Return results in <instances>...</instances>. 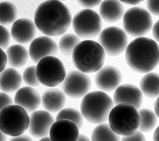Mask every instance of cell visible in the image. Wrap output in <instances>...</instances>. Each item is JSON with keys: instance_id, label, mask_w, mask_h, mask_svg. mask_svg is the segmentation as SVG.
<instances>
[{"instance_id": "obj_1", "label": "cell", "mask_w": 159, "mask_h": 141, "mask_svg": "<svg viewBox=\"0 0 159 141\" xmlns=\"http://www.w3.org/2000/svg\"><path fill=\"white\" fill-rule=\"evenodd\" d=\"M34 22L37 29L48 37L64 34L73 22L70 8L57 0H49L37 7Z\"/></svg>"}, {"instance_id": "obj_2", "label": "cell", "mask_w": 159, "mask_h": 141, "mask_svg": "<svg viewBox=\"0 0 159 141\" xmlns=\"http://www.w3.org/2000/svg\"><path fill=\"white\" fill-rule=\"evenodd\" d=\"M125 60L128 66L136 73H151L159 64V46L147 37L132 40L125 51Z\"/></svg>"}, {"instance_id": "obj_3", "label": "cell", "mask_w": 159, "mask_h": 141, "mask_svg": "<svg viewBox=\"0 0 159 141\" xmlns=\"http://www.w3.org/2000/svg\"><path fill=\"white\" fill-rule=\"evenodd\" d=\"M106 53L101 45L93 40L81 42L73 50L72 60L75 67L84 73L99 71L104 65Z\"/></svg>"}, {"instance_id": "obj_4", "label": "cell", "mask_w": 159, "mask_h": 141, "mask_svg": "<svg viewBox=\"0 0 159 141\" xmlns=\"http://www.w3.org/2000/svg\"><path fill=\"white\" fill-rule=\"evenodd\" d=\"M114 105L113 100L107 94L102 91H94L83 98L80 111L88 122L100 125L108 120Z\"/></svg>"}, {"instance_id": "obj_5", "label": "cell", "mask_w": 159, "mask_h": 141, "mask_svg": "<svg viewBox=\"0 0 159 141\" xmlns=\"http://www.w3.org/2000/svg\"><path fill=\"white\" fill-rule=\"evenodd\" d=\"M109 125L116 134L128 136L138 132L140 125V116L138 109L129 104L115 106L111 110Z\"/></svg>"}, {"instance_id": "obj_6", "label": "cell", "mask_w": 159, "mask_h": 141, "mask_svg": "<svg viewBox=\"0 0 159 141\" xmlns=\"http://www.w3.org/2000/svg\"><path fill=\"white\" fill-rule=\"evenodd\" d=\"M30 123L28 112L19 106H9L0 112V129L12 137L24 134L29 129Z\"/></svg>"}, {"instance_id": "obj_7", "label": "cell", "mask_w": 159, "mask_h": 141, "mask_svg": "<svg viewBox=\"0 0 159 141\" xmlns=\"http://www.w3.org/2000/svg\"><path fill=\"white\" fill-rule=\"evenodd\" d=\"M150 13L143 7H134L128 9L123 18V27L127 34L134 37H141L153 28Z\"/></svg>"}, {"instance_id": "obj_8", "label": "cell", "mask_w": 159, "mask_h": 141, "mask_svg": "<svg viewBox=\"0 0 159 141\" xmlns=\"http://www.w3.org/2000/svg\"><path fill=\"white\" fill-rule=\"evenodd\" d=\"M75 34L82 39L90 40L102 32V19L92 9H84L77 12L72 22Z\"/></svg>"}, {"instance_id": "obj_9", "label": "cell", "mask_w": 159, "mask_h": 141, "mask_svg": "<svg viewBox=\"0 0 159 141\" xmlns=\"http://www.w3.org/2000/svg\"><path fill=\"white\" fill-rule=\"evenodd\" d=\"M66 74L63 62L56 57H45L36 66L37 78L41 84L46 86L54 88L62 83Z\"/></svg>"}, {"instance_id": "obj_10", "label": "cell", "mask_w": 159, "mask_h": 141, "mask_svg": "<svg viewBox=\"0 0 159 141\" xmlns=\"http://www.w3.org/2000/svg\"><path fill=\"white\" fill-rule=\"evenodd\" d=\"M98 41L106 55L110 57L121 55L126 51L129 45V39L125 31L116 26L103 29L99 36Z\"/></svg>"}, {"instance_id": "obj_11", "label": "cell", "mask_w": 159, "mask_h": 141, "mask_svg": "<svg viewBox=\"0 0 159 141\" xmlns=\"http://www.w3.org/2000/svg\"><path fill=\"white\" fill-rule=\"evenodd\" d=\"M92 82L90 77L78 70L68 72L62 83L66 95L74 99L84 98L90 91Z\"/></svg>"}, {"instance_id": "obj_12", "label": "cell", "mask_w": 159, "mask_h": 141, "mask_svg": "<svg viewBox=\"0 0 159 141\" xmlns=\"http://www.w3.org/2000/svg\"><path fill=\"white\" fill-rule=\"evenodd\" d=\"M122 81L120 71L113 66H104L95 75L96 86L104 92H110L120 86Z\"/></svg>"}, {"instance_id": "obj_13", "label": "cell", "mask_w": 159, "mask_h": 141, "mask_svg": "<svg viewBox=\"0 0 159 141\" xmlns=\"http://www.w3.org/2000/svg\"><path fill=\"white\" fill-rule=\"evenodd\" d=\"M59 51L56 42L50 37H38L31 43L29 54L31 60L38 64L42 59L50 56L55 57Z\"/></svg>"}, {"instance_id": "obj_14", "label": "cell", "mask_w": 159, "mask_h": 141, "mask_svg": "<svg viewBox=\"0 0 159 141\" xmlns=\"http://www.w3.org/2000/svg\"><path fill=\"white\" fill-rule=\"evenodd\" d=\"M29 133L33 137L43 139L50 135L51 128L55 123L52 115L47 111H36L30 116Z\"/></svg>"}, {"instance_id": "obj_15", "label": "cell", "mask_w": 159, "mask_h": 141, "mask_svg": "<svg viewBox=\"0 0 159 141\" xmlns=\"http://www.w3.org/2000/svg\"><path fill=\"white\" fill-rule=\"evenodd\" d=\"M143 100V94L141 90L132 84L120 85L115 90L113 94V102L115 106L129 104L138 110L142 105Z\"/></svg>"}, {"instance_id": "obj_16", "label": "cell", "mask_w": 159, "mask_h": 141, "mask_svg": "<svg viewBox=\"0 0 159 141\" xmlns=\"http://www.w3.org/2000/svg\"><path fill=\"white\" fill-rule=\"evenodd\" d=\"M37 33V28L34 22L23 18L17 19L12 24L11 35L19 44L25 45L31 43Z\"/></svg>"}, {"instance_id": "obj_17", "label": "cell", "mask_w": 159, "mask_h": 141, "mask_svg": "<svg viewBox=\"0 0 159 141\" xmlns=\"http://www.w3.org/2000/svg\"><path fill=\"white\" fill-rule=\"evenodd\" d=\"M79 129L73 121L68 120H60L53 124L50 132L52 141H77Z\"/></svg>"}, {"instance_id": "obj_18", "label": "cell", "mask_w": 159, "mask_h": 141, "mask_svg": "<svg viewBox=\"0 0 159 141\" xmlns=\"http://www.w3.org/2000/svg\"><path fill=\"white\" fill-rule=\"evenodd\" d=\"M42 102L40 94L36 89L30 86L20 88L14 97L15 104L24 108L28 114L37 111Z\"/></svg>"}, {"instance_id": "obj_19", "label": "cell", "mask_w": 159, "mask_h": 141, "mask_svg": "<svg viewBox=\"0 0 159 141\" xmlns=\"http://www.w3.org/2000/svg\"><path fill=\"white\" fill-rule=\"evenodd\" d=\"M42 99L44 109L52 113L59 112L64 109L66 103V94L56 88L47 89L43 94Z\"/></svg>"}, {"instance_id": "obj_20", "label": "cell", "mask_w": 159, "mask_h": 141, "mask_svg": "<svg viewBox=\"0 0 159 141\" xmlns=\"http://www.w3.org/2000/svg\"><path fill=\"white\" fill-rule=\"evenodd\" d=\"M125 7L120 1L106 0L102 1L99 7V15L108 23H115L124 18Z\"/></svg>"}, {"instance_id": "obj_21", "label": "cell", "mask_w": 159, "mask_h": 141, "mask_svg": "<svg viewBox=\"0 0 159 141\" xmlns=\"http://www.w3.org/2000/svg\"><path fill=\"white\" fill-rule=\"evenodd\" d=\"M22 82L20 73L13 68H7L0 74V88L5 93L17 92Z\"/></svg>"}, {"instance_id": "obj_22", "label": "cell", "mask_w": 159, "mask_h": 141, "mask_svg": "<svg viewBox=\"0 0 159 141\" xmlns=\"http://www.w3.org/2000/svg\"><path fill=\"white\" fill-rule=\"evenodd\" d=\"M8 65L13 68L24 67L28 62L30 54L28 50L21 45L10 46L5 52Z\"/></svg>"}, {"instance_id": "obj_23", "label": "cell", "mask_w": 159, "mask_h": 141, "mask_svg": "<svg viewBox=\"0 0 159 141\" xmlns=\"http://www.w3.org/2000/svg\"><path fill=\"white\" fill-rule=\"evenodd\" d=\"M139 87L143 94L148 98L159 97V74L151 72L146 74L139 82Z\"/></svg>"}, {"instance_id": "obj_24", "label": "cell", "mask_w": 159, "mask_h": 141, "mask_svg": "<svg viewBox=\"0 0 159 141\" xmlns=\"http://www.w3.org/2000/svg\"><path fill=\"white\" fill-rule=\"evenodd\" d=\"M91 141H121V138L113 131L109 123H105L94 128L92 132Z\"/></svg>"}, {"instance_id": "obj_25", "label": "cell", "mask_w": 159, "mask_h": 141, "mask_svg": "<svg viewBox=\"0 0 159 141\" xmlns=\"http://www.w3.org/2000/svg\"><path fill=\"white\" fill-rule=\"evenodd\" d=\"M138 111L140 116L139 130L142 133H148L153 130L157 124V117L155 112L147 108L141 109Z\"/></svg>"}, {"instance_id": "obj_26", "label": "cell", "mask_w": 159, "mask_h": 141, "mask_svg": "<svg viewBox=\"0 0 159 141\" xmlns=\"http://www.w3.org/2000/svg\"><path fill=\"white\" fill-rule=\"evenodd\" d=\"M18 17L16 6L10 2H1L0 3V22L2 25L14 24Z\"/></svg>"}, {"instance_id": "obj_27", "label": "cell", "mask_w": 159, "mask_h": 141, "mask_svg": "<svg viewBox=\"0 0 159 141\" xmlns=\"http://www.w3.org/2000/svg\"><path fill=\"white\" fill-rule=\"evenodd\" d=\"M80 42V38L76 34L72 33L65 34L61 37L59 42V51L66 57H72L74 49Z\"/></svg>"}, {"instance_id": "obj_28", "label": "cell", "mask_w": 159, "mask_h": 141, "mask_svg": "<svg viewBox=\"0 0 159 141\" xmlns=\"http://www.w3.org/2000/svg\"><path fill=\"white\" fill-rule=\"evenodd\" d=\"M56 121L60 120H68L74 122L79 130H80L84 125V117L81 112L73 108H66L61 111L57 115Z\"/></svg>"}, {"instance_id": "obj_29", "label": "cell", "mask_w": 159, "mask_h": 141, "mask_svg": "<svg viewBox=\"0 0 159 141\" xmlns=\"http://www.w3.org/2000/svg\"><path fill=\"white\" fill-rule=\"evenodd\" d=\"M22 78L26 85L30 87H38L40 85L36 75V66H31L26 68L23 73Z\"/></svg>"}, {"instance_id": "obj_30", "label": "cell", "mask_w": 159, "mask_h": 141, "mask_svg": "<svg viewBox=\"0 0 159 141\" xmlns=\"http://www.w3.org/2000/svg\"><path fill=\"white\" fill-rule=\"evenodd\" d=\"M0 34H1V40H0V47L2 50H7L10 46L11 42V36L9 31L4 26L1 25L0 26Z\"/></svg>"}, {"instance_id": "obj_31", "label": "cell", "mask_w": 159, "mask_h": 141, "mask_svg": "<svg viewBox=\"0 0 159 141\" xmlns=\"http://www.w3.org/2000/svg\"><path fill=\"white\" fill-rule=\"evenodd\" d=\"M121 141H147V140L141 132L138 131L132 135L123 136L121 138Z\"/></svg>"}, {"instance_id": "obj_32", "label": "cell", "mask_w": 159, "mask_h": 141, "mask_svg": "<svg viewBox=\"0 0 159 141\" xmlns=\"http://www.w3.org/2000/svg\"><path fill=\"white\" fill-rule=\"evenodd\" d=\"M0 99H0L1 100V105H0L1 110L9 106L14 105V101H13L11 98L7 93L2 92L0 94Z\"/></svg>"}, {"instance_id": "obj_33", "label": "cell", "mask_w": 159, "mask_h": 141, "mask_svg": "<svg viewBox=\"0 0 159 141\" xmlns=\"http://www.w3.org/2000/svg\"><path fill=\"white\" fill-rule=\"evenodd\" d=\"M147 7L150 14L159 17V1H147Z\"/></svg>"}, {"instance_id": "obj_34", "label": "cell", "mask_w": 159, "mask_h": 141, "mask_svg": "<svg viewBox=\"0 0 159 141\" xmlns=\"http://www.w3.org/2000/svg\"><path fill=\"white\" fill-rule=\"evenodd\" d=\"M102 2L101 1V0H98V1H84V0H82V1L77 2L79 5H80L81 7L87 9H90L97 7L101 5Z\"/></svg>"}, {"instance_id": "obj_35", "label": "cell", "mask_w": 159, "mask_h": 141, "mask_svg": "<svg viewBox=\"0 0 159 141\" xmlns=\"http://www.w3.org/2000/svg\"><path fill=\"white\" fill-rule=\"evenodd\" d=\"M0 57H1V68H0V71L2 73L6 69L5 68L8 62L7 54L2 49H0Z\"/></svg>"}, {"instance_id": "obj_36", "label": "cell", "mask_w": 159, "mask_h": 141, "mask_svg": "<svg viewBox=\"0 0 159 141\" xmlns=\"http://www.w3.org/2000/svg\"><path fill=\"white\" fill-rule=\"evenodd\" d=\"M152 35L155 41L159 43V20H158L153 25L152 28Z\"/></svg>"}, {"instance_id": "obj_37", "label": "cell", "mask_w": 159, "mask_h": 141, "mask_svg": "<svg viewBox=\"0 0 159 141\" xmlns=\"http://www.w3.org/2000/svg\"><path fill=\"white\" fill-rule=\"evenodd\" d=\"M9 141H33V140L28 135L22 134L17 137H11Z\"/></svg>"}, {"instance_id": "obj_38", "label": "cell", "mask_w": 159, "mask_h": 141, "mask_svg": "<svg viewBox=\"0 0 159 141\" xmlns=\"http://www.w3.org/2000/svg\"><path fill=\"white\" fill-rule=\"evenodd\" d=\"M122 3H125V4H127V5H139L140 4L142 1H141V0H123V1H120Z\"/></svg>"}, {"instance_id": "obj_39", "label": "cell", "mask_w": 159, "mask_h": 141, "mask_svg": "<svg viewBox=\"0 0 159 141\" xmlns=\"http://www.w3.org/2000/svg\"><path fill=\"white\" fill-rule=\"evenodd\" d=\"M154 109L157 117L159 118V97L157 99L154 104Z\"/></svg>"}, {"instance_id": "obj_40", "label": "cell", "mask_w": 159, "mask_h": 141, "mask_svg": "<svg viewBox=\"0 0 159 141\" xmlns=\"http://www.w3.org/2000/svg\"><path fill=\"white\" fill-rule=\"evenodd\" d=\"M153 141H159V126L155 129L153 133Z\"/></svg>"}, {"instance_id": "obj_41", "label": "cell", "mask_w": 159, "mask_h": 141, "mask_svg": "<svg viewBox=\"0 0 159 141\" xmlns=\"http://www.w3.org/2000/svg\"><path fill=\"white\" fill-rule=\"evenodd\" d=\"M77 141H91V140L85 135L80 134V136H79Z\"/></svg>"}, {"instance_id": "obj_42", "label": "cell", "mask_w": 159, "mask_h": 141, "mask_svg": "<svg viewBox=\"0 0 159 141\" xmlns=\"http://www.w3.org/2000/svg\"><path fill=\"white\" fill-rule=\"evenodd\" d=\"M0 138H1V141H7V135H6L5 133L1 131V132H0Z\"/></svg>"}, {"instance_id": "obj_43", "label": "cell", "mask_w": 159, "mask_h": 141, "mask_svg": "<svg viewBox=\"0 0 159 141\" xmlns=\"http://www.w3.org/2000/svg\"><path fill=\"white\" fill-rule=\"evenodd\" d=\"M39 141H52L50 137H45V138H43V139H41L40 140H39Z\"/></svg>"}]
</instances>
